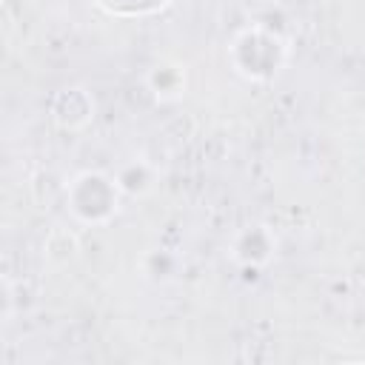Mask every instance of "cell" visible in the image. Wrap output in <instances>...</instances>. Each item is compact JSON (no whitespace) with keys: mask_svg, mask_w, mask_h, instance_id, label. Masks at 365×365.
Returning a JSON list of instances; mask_svg holds the SVG:
<instances>
[{"mask_svg":"<svg viewBox=\"0 0 365 365\" xmlns=\"http://www.w3.org/2000/svg\"><path fill=\"white\" fill-rule=\"evenodd\" d=\"M268 251H271V242H268V237H265L262 228L245 231L242 240L237 242V257L245 259V262H262L268 257Z\"/></svg>","mask_w":365,"mask_h":365,"instance_id":"7a4b0ae2","label":"cell"},{"mask_svg":"<svg viewBox=\"0 0 365 365\" xmlns=\"http://www.w3.org/2000/svg\"><path fill=\"white\" fill-rule=\"evenodd\" d=\"M71 208L88 220H106L117 208V185L103 174H83L71 185Z\"/></svg>","mask_w":365,"mask_h":365,"instance_id":"6da1fadb","label":"cell"}]
</instances>
